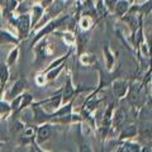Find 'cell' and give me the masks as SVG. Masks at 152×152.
Instances as JSON below:
<instances>
[{"label": "cell", "mask_w": 152, "mask_h": 152, "mask_svg": "<svg viewBox=\"0 0 152 152\" xmlns=\"http://www.w3.org/2000/svg\"><path fill=\"white\" fill-rule=\"evenodd\" d=\"M43 13H45V8L41 5V4H36L31 8V24L32 28H36V26L39 23V20L43 17Z\"/></svg>", "instance_id": "obj_13"}, {"label": "cell", "mask_w": 152, "mask_h": 152, "mask_svg": "<svg viewBox=\"0 0 152 152\" xmlns=\"http://www.w3.org/2000/svg\"><path fill=\"white\" fill-rule=\"evenodd\" d=\"M0 29H1V24H0Z\"/></svg>", "instance_id": "obj_33"}, {"label": "cell", "mask_w": 152, "mask_h": 152, "mask_svg": "<svg viewBox=\"0 0 152 152\" xmlns=\"http://www.w3.org/2000/svg\"><path fill=\"white\" fill-rule=\"evenodd\" d=\"M64 41H65V43L69 47H74L75 46V41H76V34L74 32H71V31H66L64 33Z\"/></svg>", "instance_id": "obj_24"}, {"label": "cell", "mask_w": 152, "mask_h": 152, "mask_svg": "<svg viewBox=\"0 0 152 152\" xmlns=\"http://www.w3.org/2000/svg\"><path fill=\"white\" fill-rule=\"evenodd\" d=\"M129 1H131V3H133V0H129Z\"/></svg>", "instance_id": "obj_32"}, {"label": "cell", "mask_w": 152, "mask_h": 152, "mask_svg": "<svg viewBox=\"0 0 152 152\" xmlns=\"http://www.w3.org/2000/svg\"><path fill=\"white\" fill-rule=\"evenodd\" d=\"M93 24H94V20L93 18L88 15V14H85V15H83L81 18H80L79 20V27L81 31H90L93 28Z\"/></svg>", "instance_id": "obj_19"}, {"label": "cell", "mask_w": 152, "mask_h": 152, "mask_svg": "<svg viewBox=\"0 0 152 152\" xmlns=\"http://www.w3.org/2000/svg\"><path fill=\"white\" fill-rule=\"evenodd\" d=\"M79 61L83 66H90L95 62V57L90 53H83L81 52V53L79 55Z\"/></svg>", "instance_id": "obj_22"}, {"label": "cell", "mask_w": 152, "mask_h": 152, "mask_svg": "<svg viewBox=\"0 0 152 152\" xmlns=\"http://www.w3.org/2000/svg\"><path fill=\"white\" fill-rule=\"evenodd\" d=\"M147 1H150V0H133V5H138V7H141V5H145V4L147 3Z\"/></svg>", "instance_id": "obj_28"}, {"label": "cell", "mask_w": 152, "mask_h": 152, "mask_svg": "<svg viewBox=\"0 0 152 152\" xmlns=\"http://www.w3.org/2000/svg\"><path fill=\"white\" fill-rule=\"evenodd\" d=\"M123 143H121L119 148L118 151H123V152H138L141 151V146L136 142H132L131 140H124V141H121Z\"/></svg>", "instance_id": "obj_17"}, {"label": "cell", "mask_w": 152, "mask_h": 152, "mask_svg": "<svg viewBox=\"0 0 152 152\" xmlns=\"http://www.w3.org/2000/svg\"><path fill=\"white\" fill-rule=\"evenodd\" d=\"M90 1H91V0H88V3H90Z\"/></svg>", "instance_id": "obj_31"}, {"label": "cell", "mask_w": 152, "mask_h": 152, "mask_svg": "<svg viewBox=\"0 0 152 152\" xmlns=\"http://www.w3.org/2000/svg\"><path fill=\"white\" fill-rule=\"evenodd\" d=\"M70 19V15H60L55 19H52V20L47 22L46 24H43L42 27H39V29L37 31L34 38H33L32 43H31V47H34L37 43H39V42L43 39L46 36H50L51 33H53L57 28H60L61 26H64V23H66Z\"/></svg>", "instance_id": "obj_1"}, {"label": "cell", "mask_w": 152, "mask_h": 152, "mask_svg": "<svg viewBox=\"0 0 152 152\" xmlns=\"http://www.w3.org/2000/svg\"><path fill=\"white\" fill-rule=\"evenodd\" d=\"M94 1H95V4H96V13H99V15L102 17L103 14L107 12V9L103 4V0H94Z\"/></svg>", "instance_id": "obj_26"}, {"label": "cell", "mask_w": 152, "mask_h": 152, "mask_svg": "<svg viewBox=\"0 0 152 152\" xmlns=\"http://www.w3.org/2000/svg\"><path fill=\"white\" fill-rule=\"evenodd\" d=\"M9 76H10V72H9V66L7 64L0 65V83L3 85H5V83L9 80Z\"/></svg>", "instance_id": "obj_23"}, {"label": "cell", "mask_w": 152, "mask_h": 152, "mask_svg": "<svg viewBox=\"0 0 152 152\" xmlns=\"http://www.w3.org/2000/svg\"><path fill=\"white\" fill-rule=\"evenodd\" d=\"M33 103V96L29 93H22L17 95L15 98L12 99L10 102V107H12V112H20L23 109H26L27 107H29Z\"/></svg>", "instance_id": "obj_3"}, {"label": "cell", "mask_w": 152, "mask_h": 152, "mask_svg": "<svg viewBox=\"0 0 152 152\" xmlns=\"http://www.w3.org/2000/svg\"><path fill=\"white\" fill-rule=\"evenodd\" d=\"M127 122V112L123 108H118L115 112H113L112 117V129L119 131Z\"/></svg>", "instance_id": "obj_6"}, {"label": "cell", "mask_w": 152, "mask_h": 152, "mask_svg": "<svg viewBox=\"0 0 152 152\" xmlns=\"http://www.w3.org/2000/svg\"><path fill=\"white\" fill-rule=\"evenodd\" d=\"M10 113H13L12 112L10 103H8L7 100H3V99H0V121L4 119V118H7Z\"/></svg>", "instance_id": "obj_20"}, {"label": "cell", "mask_w": 152, "mask_h": 152, "mask_svg": "<svg viewBox=\"0 0 152 152\" xmlns=\"http://www.w3.org/2000/svg\"><path fill=\"white\" fill-rule=\"evenodd\" d=\"M20 39L9 31L0 29V45H19Z\"/></svg>", "instance_id": "obj_14"}, {"label": "cell", "mask_w": 152, "mask_h": 152, "mask_svg": "<svg viewBox=\"0 0 152 152\" xmlns=\"http://www.w3.org/2000/svg\"><path fill=\"white\" fill-rule=\"evenodd\" d=\"M7 1L8 0H0V7H4L7 4Z\"/></svg>", "instance_id": "obj_29"}, {"label": "cell", "mask_w": 152, "mask_h": 152, "mask_svg": "<svg viewBox=\"0 0 152 152\" xmlns=\"http://www.w3.org/2000/svg\"><path fill=\"white\" fill-rule=\"evenodd\" d=\"M103 53H104V58H105V67L108 71H113L114 66H115V56L114 52L110 50L109 42H105L103 47Z\"/></svg>", "instance_id": "obj_11"}, {"label": "cell", "mask_w": 152, "mask_h": 152, "mask_svg": "<svg viewBox=\"0 0 152 152\" xmlns=\"http://www.w3.org/2000/svg\"><path fill=\"white\" fill-rule=\"evenodd\" d=\"M34 81H36V85H38V86H45V85H46L47 83H48V81H47V79H46L45 72L38 74V75L36 76Z\"/></svg>", "instance_id": "obj_25"}, {"label": "cell", "mask_w": 152, "mask_h": 152, "mask_svg": "<svg viewBox=\"0 0 152 152\" xmlns=\"http://www.w3.org/2000/svg\"><path fill=\"white\" fill-rule=\"evenodd\" d=\"M51 134H52V123L45 122L42 124H39L37 128V136H34L37 143L46 142L51 137Z\"/></svg>", "instance_id": "obj_8"}, {"label": "cell", "mask_w": 152, "mask_h": 152, "mask_svg": "<svg viewBox=\"0 0 152 152\" xmlns=\"http://www.w3.org/2000/svg\"><path fill=\"white\" fill-rule=\"evenodd\" d=\"M26 86H27V81H26V80L24 79H18L17 81L10 86V89L8 90L5 99H8V100H12L13 98H15L17 95L22 94L23 91H24Z\"/></svg>", "instance_id": "obj_9"}, {"label": "cell", "mask_w": 152, "mask_h": 152, "mask_svg": "<svg viewBox=\"0 0 152 152\" xmlns=\"http://www.w3.org/2000/svg\"><path fill=\"white\" fill-rule=\"evenodd\" d=\"M38 104V105H45L43 108H47L50 110V113L52 112H55L57 108H58L61 104H62V96H61V91L55 95V96H51L48 99H46V100H42L39 103H36Z\"/></svg>", "instance_id": "obj_10"}, {"label": "cell", "mask_w": 152, "mask_h": 152, "mask_svg": "<svg viewBox=\"0 0 152 152\" xmlns=\"http://www.w3.org/2000/svg\"><path fill=\"white\" fill-rule=\"evenodd\" d=\"M9 22L15 27L17 29V37L19 39H24V38L28 37L29 32L32 29V24H31V14H20V15H12L9 18Z\"/></svg>", "instance_id": "obj_2"}, {"label": "cell", "mask_w": 152, "mask_h": 152, "mask_svg": "<svg viewBox=\"0 0 152 152\" xmlns=\"http://www.w3.org/2000/svg\"><path fill=\"white\" fill-rule=\"evenodd\" d=\"M66 62H67V61H66ZM66 62L61 64V65H58V66H56V67L51 69V70H48V71H46V72H45V75H46V79H47V81H53V80L57 77V76H58V75L61 74V71H62V70L65 69Z\"/></svg>", "instance_id": "obj_18"}, {"label": "cell", "mask_w": 152, "mask_h": 152, "mask_svg": "<svg viewBox=\"0 0 152 152\" xmlns=\"http://www.w3.org/2000/svg\"><path fill=\"white\" fill-rule=\"evenodd\" d=\"M88 32H89V31H81V29H80V32H77V36H76V41H75V45L77 46V47H76V51H77V56L84 51V48L86 47L88 42H89V39H90V36H89Z\"/></svg>", "instance_id": "obj_12"}, {"label": "cell", "mask_w": 152, "mask_h": 152, "mask_svg": "<svg viewBox=\"0 0 152 152\" xmlns=\"http://www.w3.org/2000/svg\"><path fill=\"white\" fill-rule=\"evenodd\" d=\"M3 146V143H1V142H0V147H1Z\"/></svg>", "instance_id": "obj_30"}, {"label": "cell", "mask_w": 152, "mask_h": 152, "mask_svg": "<svg viewBox=\"0 0 152 152\" xmlns=\"http://www.w3.org/2000/svg\"><path fill=\"white\" fill-rule=\"evenodd\" d=\"M112 89H113V93H114V96H115L118 100L126 98V95L129 90V83L124 79H118V80H114L112 83Z\"/></svg>", "instance_id": "obj_4"}, {"label": "cell", "mask_w": 152, "mask_h": 152, "mask_svg": "<svg viewBox=\"0 0 152 152\" xmlns=\"http://www.w3.org/2000/svg\"><path fill=\"white\" fill-rule=\"evenodd\" d=\"M113 112H114V104L110 103L107 108L105 113L102 118V124H100V131L103 133V137H105L109 131H110V127H112V117H113Z\"/></svg>", "instance_id": "obj_7"}, {"label": "cell", "mask_w": 152, "mask_h": 152, "mask_svg": "<svg viewBox=\"0 0 152 152\" xmlns=\"http://www.w3.org/2000/svg\"><path fill=\"white\" fill-rule=\"evenodd\" d=\"M117 1L118 0H103V4H104V7H105V9L108 12H113L114 5H115Z\"/></svg>", "instance_id": "obj_27"}, {"label": "cell", "mask_w": 152, "mask_h": 152, "mask_svg": "<svg viewBox=\"0 0 152 152\" xmlns=\"http://www.w3.org/2000/svg\"><path fill=\"white\" fill-rule=\"evenodd\" d=\"M75 94H76V90L74 86V83H72V76L70 74L67 75V79H66V83L64 85V88L61 89V96H62V104L67 103L70 100L75 99Z\"/></svg>", "instance_id": "obj_5"}, {"label": "cell", "mask_w": 152, "mask_h": 152, "mask_svg": "<svg viewBox=\"0 0 152 152\" xmlns=\"http://www.w3.org/2000/svg\"><path fill=\"white\" fill-rule=\"evenodd\" d=\"M18 57H19V46L15 45V47H13L10 50L8 55V58H7V65L8 66H13L15 65V62L18 61Z\"/></svg>", "instance_id": "obj_21"}, {"label": "cell", "mask_w": 152, "mask_h": 152, "mask_svg": "<svg viewBox=\"0 0 152 152\" xmlns=\"http://www.w3.org/2000/svg\"><path fill=\"white\" fill-rule=\"evenodd\" d=\"M132 5V3L129 0H118L114 5V9H113V13L115 14L118 18H122L124 14L129 10V8Z\"/></svg>", "instance_id": "obj_15"}, {"label": "cell", "mask_w": 152, "mask_h": 152, "mask_svg": "<svg viewBox=\"0 0 152 152\" xmlns=\"http://www.w3.org/2000/svg\"><path fill=\"white\" fill-rule=\"evenodd\" d=\"M136 136H137V127L134 124H131V126H127V127L123 126L121 128L119 141L131 140V138H133V137H136Z\"/></svg>", "instance_id": "obj_16"}]
</instances>
